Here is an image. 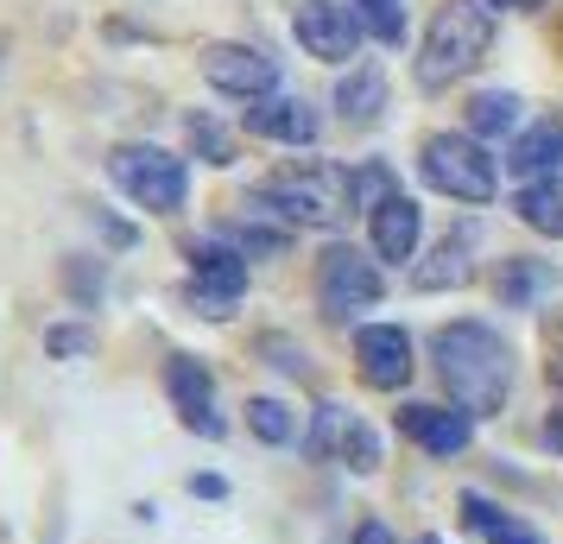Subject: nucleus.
<instances>
[{
  "label": "nucleus",
  "instance_id": "f257e3e1",
  "mask_svg": "<svg viewBox=\"0 0 563 544\" xmlns=\"http://www.w3.org/2000/svg\"><path fill=\"white\" fill-rule=\"evenodd\" d=\"M437 380L468 418H494L512 392V348L487 323H443L431 336Z\"/></svg>",
  "mask_w": 563,
  "mask_h": 544
},
{
  "label": "nucleus",
  "instance_id": "f03ea898",
  "mask_svg": "<svg viewBox=\"0 0 563 544\" xmlns=\"http://www.w3.org/2000/svg\"><path fill=\"white\" fill-rule=\"evenodd\" d=\"M355 203H361V178L355 171L310 158V165H285V171H273V178L260 184L241 209H254V215H279L285 229H342V222L355 215Z\"/></svg>",
  "mask_w": 563,
  "mask_h": 544
},
{
  "label": "nucleus",
  "instance_id": "7ed1b4c3",
  "mask_svg": "<svg viewBox=\"0 0 563 544\" xmlns=\"http://www.w3.org/2000/svg\"><path fill=\"white\" fill-rule=\"evenodd\" d=\"M487 45H494V7L487 0H443L431 13V32L418 45L411 77H418L424 96H437V89H450V82L468 77L487 57Z\"/></svg>",
  "mask_w": 563,
  "mask_h": 544
},
{
  "label": "nucleus",
  "instance_id": "20e7f679",
  "mask_svg": "<svg viewBox=\"0 0 563 544\" xmlns=\"http://www.w3.org/2000/svg\"><path fill=\"white\" fill-rule=\"evenodd\" d=\"M108 178L121 184V197L140 203L146 215H178L184 190H190L184 158H172L165 146H146V140H121V146L108 153Z\"/></svg>",
  "mask_w": 563,
  "mask_h": 544
},
{
  "label": "nucleus",
  "instance_id": "39448f33",
  "mask_svg": "<svg viewBox=\"0 0 563 544\" xmlns=\"http://www.w3.org/2000/svg\"><path fill=\"white\" fill-rule=\"evenodd\" d=\"M418 171L431 190L456 197V203H494V190H500V171L475 133H431L418 146Z\"/></svg>",
  "mask_w": 563,
  "mask_h": 544
},
{
  "label": "nucleus",
  "instance_id": "423d86ee",
  "mask_svg": "<svg viewBox=\"0 0 563 544\" xmlns=\"http://www.w3.org/2000/svg\"><path fill=\"white\" fill-rule=\"evenodd\" d=\"M380 266L361 254V247H323V259H317V304L330 317H349V311H367V304H380Z\"/></svg>",
  "mask_w": 563,
  "mask_h": 544
},
{
  "label": "nucleus",
  "instance_id": "0eeeda50",
  "mask_svg": "<svg viewBox=\"0 0 563 544\" xmlns=\"http://www.w3.org/2000/svg\"><path fill=\"white\" fill-rule=\"evenodd\" d=\"M241 291H247V254L234 247V241H203V247H190V304L203 317H222L241 304Z\"/></svg>",
  "mask_w": 563,
  "mask_h": 544
},
{
  "label": "nucleus",
  "instance_id": "6e6552de",
  "mask_svg": "<svg viewBox=\"0 0 563 544\" xmlns=\"http://www.w3.org/2000/svg\"><path fill=\"white\" fill-rule=\"evenodd\" d=\"M203 77L209 89H222L234 102H260V96H279V64L260 52V45H203Z\"/></svg>",
  "mask_w": 563,
  "mask_h": 544
},
{
  "label": "nucleus",
  "instance_id": "1a4fd4ad",
  "mask_svg": "<svg viewBox=\"0 0 563 544\" xmlns=\"http://www.w3.org/2000/svg\"><path fill=\"white\" fill-rule=\"evenodd\" d=\"M305 449L317 463H342V468H355V475H374L380 468V437L349 406H317V424H310Z\"/></svg>",
  "mask_w": 563,
  "mask_h": 544
},
{
  "label": "nucleus",
  "instance_id": "9d476101",
  "mask_svg": "<svg viewBox=\"0 0 563 544\" xmlns=\"http://www.w3.org/2000/svg\"><path fill=\"white\" fill-rule=\"evenodd\" d=\"M291 32H298V45L310 57H323V64H349L361 52V20L355 7H342V0H298V13H291Z\"/></svg>",
  "mask_w": 563,
  "mask_h": 544
},
{
  "label": "nucleus",
  "instance_id": "9b49d317",
  "mask_svg": "<svg viewBox=\"0 0 563 544\" xmlns=\"http://www.w3.org/2000/svg\"><path fill=\"white\" fill-rule=\"evenodd\" d=\"M165 392H172L178 418L197 431V437H222V431H229L222 412H216V374H209L197 355H172V367H165Z\"/></svg>",
  "mask_w": 563,
  "mask_h": 544
},
{
  "label": "nucleus",
  "instance_id": "f8f14e48",
  "mask_svg": "<svg viewBox=\"0 0 563 544\" xmlns=\"http://www.w3.org/2000/svg\"><path fill=\"white\" fill-rule=\"evenodd\" d=\"M355 367L374 392H399L411 380V336L399 323H367L355 336Z\"/></svg>",
  "mask_w": 563,
  "mask_h": 544
},
{
  "label": "nucleus",
  "instance_id": "ddd939ff",
  "mask_svg": "<svg viewBox=\"0 0 563 544\" xmlns=\"http://www.w3.org/2000/svg\"><path fill=\"white\" fill-rule=\"evenodd\" d=\"M399 437L418 443L424 456H462L468 449V437H475V418L450 412V406H399Z\"/></svg>",
  "mask_w": 563,
  "mask_h": 544
},
{
  "label": "nucleus",
  "instance_id": "4468645a",
  "mask_svg": "<svg viewBox=\"0 0 563 544\" xmlns=\"http://www.w3.org/2000/svg\"><path fill=\"white\" fill-rule=\"evenodd\" d=\"M241 121L254 140H273V146H317V108L305 96H260Z\"/></svg>",
  "mask_w": 563,
  "mask_h": 544
},
{
  "label": "nucleus",
  "instance_id": "2eb2a0df",
  "mask_svg": "<svg viewBox=\"0 0 563 544\" xmlns=\"http://www.w3.org/2000/svg\"><path fill=\"white\" fill-rule=\"evenodd\" d=\"M418 234H424V209L411 203L406 190H386L380 203L367 209V241H374V259H411V254H418Z\"/></svg>",
  "mask_w": 563,
  "mask_h": 544
},
{
  "label": "nucleus",
  "instance_id": "dca6fc26",
  "mask_svg": "<svg viewBox=\"0 0 563 544\" xmlns=\"http://www.w3.org/2000/svg\"><path fill=\"white\" fill-rule=\"evenodd\" d=\"M507 171H519L526 184L563 178V121H558V114L532 121V127L512 140V146H507Z\"/></svg>",
  "mask_w": 563,
  "mask_h": 544
},
{
  "label": "nucleus",
  "instance_id": "f3484780",
  "mask_svg": "<svg viewBox=\"0 0 563 544\" xmlns=\"http://www.w3.org/2000/svg\"><path fill=\"white\" fill-rule=\"evenodd\" d=\"M335 114H342L349 133L380 127V114H386V70L380 64H355L349 77L335 82Z\"/></svg>",
  "mask_w": 563,
  "mask_h": 544
},
{
  "label": "nucleus",
  "instance_id": "a211bd4d",
  "mask_svg": "<svg viewBox=\"0 0 563 544\" xmlns=\"http://www.w3.org/2000/svg\"><path fill=\"white\" fill-rule=\"evenodd\" d=\"M475 279V259H468V241H437L424 266H411V286L418 291H462Z\"/></svg>",
  "mask_w": 563,
  "mask_h": 544
},
{
  "label": "nucleus",
  "instance_id": "6ab92c4d",
  "mask_svg": "<svg viewBox=\"0 0 563 544\" xmlns=\"http://www.w3.org/2000/svg\"><path fill=\"white\" fill-rule=\"evenodd\" d=\"M462 519H468V525L482 532V544H544V539L532 532V525H526V519L500 513V507H494L487 493H462Z\"/></svg>",
  "mask_w": 563,
  "mask_h": 544
},
{
  "label": "nucleus",
  "instance_id": "aec40b11",
  "mask_svg": "<svg viewBox=\"0 0 563 544\" xmlns=\"http://www.w3.org/2000/svg\"><path fill=\"white\" fill-rule=\"evenodd\" d=\"M512 209H519V222L538 234H551V241H563V178H538L526 184L519 197H512Z\"/></svg>",
  "mask_w": 563,
  "mask_h": 544
},
{
  "label": "nucleus",
  "instance_id": "412c9836",
  "mask_svg": "<svg viewBox=\"0 0 563 544\" xmlns=\"http://www.w3.org/2000/svg\"><path fill=\"white\" fill-rule=\"evenodd\" d=\"M519 96H512V89H482V96H475V102H468V133H475V140H500V133H512L519 127Z\"/></svg>",
  "mask_w": 563,
  "mask_h": 544
},
{
  "label": "nucleus",
  "instance_id": "4be33fe9",
  "mask_svg": "<svg viewBox=\"0 0 563 544\" xmlns=\"http://www.w3.org/2000/svg\"><path fill=\"white\" fill-rule=\"evenodd\" d=\"M355 20L374 45H406V0H355Z\"/></svg>",
  "mask_w": 563,
  "mask_h": 544
},
{
  "label": "nucleus",
  "instance_id": "5701e85b",
  "mask_svg": "<svg viewBox=\"0 0 563 544\" xmlns=\"http://www.w3.org/2000/svg\"><path fill=\"white\" fill-rule=\"evenodd\" d=\"M184 140H190V153L203 158V165H234V133L222 121H209V114H184Z\"/></svg>",
  "mask_w": 563,
  "mask_h": 544
},
{
  "label": "nucleus",
  "instance_id": "b1692460",
  "mask_svg": "<svg viewBox=\"0 0 563 544\" xmlns=\"http://www.w3.org/2000/svg\"><path fill=\"white\" fill-rule=\"evenodd\" d=\"M247 431H254L260 443H291L298 437V418H291V406H279V399H247Z\"/></svg>",
  "mask_w": 563,
  "mask_h": 544
},
{
  "label": "nucleus",
  "instance_id": "393cba45",
  "mask_svg": "<svg viewBox=\"0 0 563 544\" xmlns=\"http://www.w3.org/2000/svg\"><path fill=\"white\" fill-rule=\"evenodd\" d=\"M544 374L563 387V311L544 317Z\"/></svg>",
  "mask_w": 563,
  "mask_h": 544
},
{
  "label": "nucleus",
  "instance_id": "a878e982",
  "mask_svg": "<svg viewBox=\"0 0 563 544\" xmlns=\"http://www.w3.org/2000/svg\"><path fill=\"white\" fill-rule=\"evenodd\" d=\"M89 330H45V348H52V355H89Z\"/></svg>",
  "mask_w": 563,
  "mask_h": 544
},
{
  "label": "nucleus",
  "instance_id": "bb28decb",
  "mask_svg": "<svg viewBox=\"0 0 563 544\" xmlns=\"http://www.w3.org/2000/svg\"><path fill=\"white\" fill-rule=\"evenodd\" d=\"M260 348H266V355H279V362H273V367H285V374H305V348H291V342H285V336H266V342H260Z\"/></svg>",
  "mask_w": 563,
  "mask_h": 544
},
{
  "label": "nucleus",
  "instance_id": "cd10ccee",
  "mask_svg": "<svg viewBox=\"0 0 563 544\" xmlns=\"http://www.w3.org/2000/svg\"><path fill=\"white\" fill-rule=\"evenodd\" d=\"M532 266H526V259H512V279H507V304H519V298H526V291H532Z\"/></svg>",
  "mask_w": 563,
  "mask_h": 544
},
{
  "label": "nucleus",
  "instance_id": "c85d7f7f",
  "mask_svg": "<svg viewBox=\"0 0 563 544\" xmlns=\"http://www.w3.org/2000/svg\"><path fill=\"white\" fill-rule=\"evenodd\" d=\"M355 544H399V532H393V525H380V519H361Z\"/></svg>",
  "mask_w": 563,
  "mask_h": 544
},
{
  "label": "nucleus",
  "instance_id": "c756f323",
  "mask_svg": "<svg viewBox=\"0 0 563 544\" xmlns=\"http://www.w3.org/2000/svg\"><path fill=\"white\" fill-rule=\"evenodd\" d=\"M190 493H203V500H222V493H229V481H222V475H190Z\"/></svg>",
  "mask_w": 563,
  "mask_h": 544
},
{
  "label": "nucleus",
  "instance_id": "7c9ffc66",
  "mask_svg": "<svg viewBox=\"0 0 563 544\" xmlns=\"http://www.w3.org/2000/svg\"><path fill=\"white\" fill-rule=\"evenodd\" d=\"M544 443H551V449H558V456H563V406H558V412H551V418H544Z\"/></svg>",
  "mask_w": 563,
  "mask_h": 544
},
{
  "label": "nucleus",
  "instance_id": "2f4dec72",
  "mask_svg": "<svg viewBox=\"0 0 563 544\" xmlns=\"http://www.w3.org/2000/svg\"><path fill=\"white\" fill-rule=\"evenodd\" d=\"M487 7H500V13H532V7H544V0H487Z\"/></svg>",
  "mask_w": 563,
  "mask_h": 544
},
{
  "label": "nucleus",
  "instance_id": "473e14b6",
  "mask_svg": "<svg viewBox=\"0 0 563 544\" xmlns=\"http://www.w3.org/2000/svg\"><path fill=\"white\" fill-rule=\"evenodd\" d=\"M7 52H13V38H7V32H0V70H7Z\"/></svg>",
  "mask_w": 563,
  "mask_h": 544
},
{
  "label": "nucleus",
  "instance_id": "72a5a7b5",
  "mask_svg": "<svg viewBox=\"0 0 563 544\" xmlns=\"http://www.w3.org/2000/svg\"><path fill=\"white\" fill-rule=\"evenodd\" d=\"M418 544H450V539H437V532H424V539H418Z\"/></svg>",
  "mask_w": 563,
  "mask_h": 544
}]
</instances>
